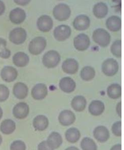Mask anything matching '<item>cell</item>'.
I'll return each mask as SVG.
<instances>
[{
  "label": "cell",
  "mask_w": 124,
  "mask_h": 150,
  "mask_svg": "<svg viewBox=\"0 0 124 150\" xmlns=\"http://www.w3.org/2000/svg\"><path fill=\"white\" fill-rule=\"evenodd\" d=\"M105 107L101 101L95 100L91 103L89 106V111L93 116H99L104 111Z\"/></svg>",
  "instance_id": "23"
},
{
  "label": "cell",
  "mask_w": 124,
  "mask_h": 150,
  "mask_svg": "<svg viewBox=\"0 0 124 150\" xmlns=\"http://www.w3.org/2000/svg\"><path fill=\"white\" fill-rule=\"evenodd\" d=\"M71 28L67 25H60L54 30V36L58 41H63L68 39L71 35Z\"/></svg>",
  "instance_id": "7"
},
{
  "label": "cell",
  "mask_w": 124,
  "mask_h": 150,
  "mask_svg": "<svg viewBox=\"0 0 124 150\" xmlns=\"http://www.w3.org/2000/svg\"><path fill=\"white\" fill-rule=\"evenodd\" d=\"M116 110H117V112L118 114V116L121 117V102H120L118 103Z\"/></svg>",
  "instance_id": "40"
},
{
  "label": "cell",
  "mask_w": 124,
  "mask_h": 150,
  "mask_svg": "<svg viewBox=\"0 0 124 150\" xmlns=\"http://www.w3.org/2000/svg\"><path fill=\"white\" fill-rule=\"evenodd\" d=\"M94 137L100 143H105L109 139V132L107 128L104 126H98L93 131Z\"/></svg>",
  "instance_id": "16"
},
{
  "label": "cell",
  "mask_w": 124,
  "mask_h": 150,
  "mask_svg": "<svg viewBox=\"0 0 124 150\" xmlns=\"http://www.w3.org/2000/svg\"><path fill=\"white\" fill-rule=\"evenodd\" d=\"M3 110H2V108L0 107V119L2 118V116H3Z\"/></svg>",
  "instance_id": "43"
},
{
  "label": "cell",
  "mask_w": 124,
  "mask_h": 150,
  "mask_svg": "<svg viewBox=\"0 0 124 150\" xmlns=\"http://www.w3.org/2000/svg\"><path fill=\"white\" fill-rule=\"evenodd\" d=\"M27 37L26 30L22 28H14L9 34V40L13 43L19 45L25 42Z\"/></svg>",
  "instance_id": "5"
},
{
  "label": "cell",
  "mask_w": 124,
  "mask_h": 150,
  "mask_svg": "<svg viewBox=\"0 0 124 150\" xmlns=\"http://www.w3.org/2000/svg\"><path fill=\"white\" fill-rule=\"evenodd\" d=\"M18 72L15 68L11 66H6L1 71V77L6 82H12L17 78Z\"/></svg>",
  "instance_id": "10"
},
{
  "label": "cell",
  "mask_w": 124,
  "mask_h": 150,
  "mask_svg": "<svg viewBox=\"0 0 124 150\" xmlns=\"http://www.w3.org/2000/svg\"><path fill=\"white\" fill-rule=\"evenodd\" d=\"M121 19L118 16H111L107 19L106 25L107 28L112 32H117L121 28Z\"/></svg>",
  "instance_id": "25"
},
{
  "label": "cell",
  "mask_w": 124,
  "mask_h": 150,
  "mask_svg": "<svg viewBox=\"0 0 124 150\" xmlns=\"http://www.w3.org/2000/svg\"><path fill=\"white\" fill-rule=\"evenodd\" d=\"M58 120L62 125L64 126L70 125L75 121V115L72 111L66 110L59 114Z\"/></svg>",
  "instance_id": "13"
},
{
  "label": "cell",
  "mask_w": 124,
  "mask_h": 150,
  "mask_svg": "<svg viewBox=\"0 0 124 150\" xmlns=\"http://www.w3.org/2000/svg\"><path fill=\"white\" fill-rule=\"evenodd\" d=\"M62 141V137L58 132H52L48 137L47 143L50 147L54 150L60 147Z\"/></svg>",
  "instance_id": "21"
},
{
  "label": "cell",
  "mask_w": 124,
  "mask_h": 150,
  "mask_svg": "<svg viewBox=\"0 0 124 150\" xmlns=\"http://www.w3.org/2000/svg\"><path fill=\"white\" fill-rule=\"evenodd\" d=\"M49 125V120L44 115H38L33 120V126L37 131H44Z\"/></svg>",
  "instance_id": "20"
},
{
  "label": "cell",
  "mask_w": 124,
  "mask_h": 150,
  "mask_svg": "<svg viewBox=\"0 0 124 150\" xmlns=\"http://www.w3.org/2000/svg\"><path fill=\"white\" fill-rule=\"evenodd\" d=\"M93 39L100 46L106 47L110 43L111 35L104 29L97 28L93 32Z\"/></svg>",
  "instance_id": "1"
},
{
  "label": "cell",
  "mask_w": 124,
  "mask_h": 150,
  "mask_svg": "<svg viewBox=\"0 0 124 150\" xmlns=\"http://www.w3.org/2000/svg\"><path fill=\"white\" fill-rule=\"evenodd\" d=\"M16 129L15 122L11 119H6L0 125V130L4 134L8 135L13 133Z\"/></svg>",
  "instance_id": "26"
},
{
  "label": "cell",
  "mask_w": 124,
  "mask_h": 150,
  "mask_svg": "<svg viewBox=\"0 0 124 150\" xmlns=\"http://www.w3.org/2000/svg\"><path fill=\"white\" fill-rule=\"evenodd\" d=\"M9 90L7 87L0 84V103L6 101L9 98Z\"/></svg>",
  "instance_id": "34"
},
{
  "label": "cell",
  "mask_w": 124,
  "mask_h": 150,
  "mask_svg": "<svg viewBox=\"0 0 124 150\" xmlns=\"http://www.w3.org/2000/svg\"><path fill=\"white\" fill-rule=\"evenodd\" d=\"M107 95L113 99H117L120 98L122 95V88L118 84L111 85L107 89Z\"/></svg>",
  "instance_id": "29"
},
{
  "label": "cell",
  "mask_w": 124,
  "mask_h": 150,
  "mask_svg": "<svg viewBox=\"0 0 124 150\" xmlns=\"http://www.w3.org/2000/svg\"><path fill=\"white\" fill-rule=\"evenodd\" d=\"M7 41L6 40L0 38V57L7 59L11 56V51L6 48Z\"/></svg>",
  "instance_id": "32"
},
{
  "label": "cell",
  "mask_w": 124,
  "mask_h": 150,
  "mask_svg": "<svg viewBox=\"0 0 124 150\" xmlns=\"http://www.w3.org/2000/svg\"><path fill=\"white\" fill-rule=\"evenodd\" d=\"M42 61L44 65L47 68H54L60 62V54L56 51H49L44 55Z\"/></svg>",
  "instance_id": "3"
},
{
  "label": "cell",
  "mask_w": 124,
  "mask_h": 150,
  "mask_svg": "<svg viewBox=\"0 0 124 150\" xmlns=\"http://www.w3.org/2000/svg\"><path fill=\"white\" fill-rule=\"evenodd\" d=\"M121 46H122V42L120 40H118L115 41L113 44L111 45V52L115 56L117 57H120L122 56V51H121Z\"/></svg>",
  "instance_id": "33"
},
{
  "label": "cell",
  "mask_w": 124,
  "mask_h": 150,
  "mask_svg": "<svg viewBox=\"0 0 124 150\" xmlns=\"http://www.w3.org/2000/svg\"><path fill=\"white\" fill-rule=\"evenodd\" d=\"M37 25L41 31L47 32L52 28L53 22L50 16L47 15H42L38 18Z\"/></svg>",
  "instance_id": "11"
},
{
  "label": "cell",
  "mask_w": 124,
  "mask_h": 150,
  "mask_svg": "<svg viewBox=\"0 0 124 150\" xmlns=\"http://www.w3.org/2000/svg\"><path fill=\"white\" fill-rule=\"evenodd\" d=\"M46 45L47 41L44 38L37 37L30 41L28 46V50L32 54H39L43 51Z\"/></svg>",
  "instance_id": "2"
},
{
  "label": "cell",
  "mask_w": 124,
  "mask_h": 150,
  "mask_svg": "<svg viewBox=\"0 0 124 150\" xmlns=\"http://www.w3.org/2000/svg\"><path fill=\"white\" fill-rule=\"evenodd\" d=\"M90 41L88 36L85 34H80L76 36L73 40V44L78 50L84 51L88 48Z\"/></svg>",
  "instance_id": "8"
},
{
  "label": "cell",
  "mask_w": 124,
  "mask_h": 150,
  "mask_svg": "<svg viewBox=\"0 0 124 150\" xmlns=\"http://www.w3.org/2000/svg\"><path fill=\"white\" fill-rule=\"evenodd\" d=\"M81 77L85 81H89L94 78L95 76V71L94 68L90 66H86L82 69Z\"/></svg>",
  "instance_id": "30"
},
{
  "label": "cell",
  "mask_w": 124,
  "mask_h": 150,
  "mask_svg": "<svg viewBox=\"0 0 124 150\" xmlns=\"http://www.w3.org/2000/svg\"><path fill=\"white\" fill-rule=\"evenodd\" d=\"M13 92L14 95L17 98L23 100L27 96L28 88L25 83L17 82L13 87Z\"/></svg>",
  "instance_id": "18"
},
{
  "label": "cell",
  "mask_w": 124,
  "mask_h": 150,
  "mask_svg": "<svg viewBox=\"0 0 124 150\" xmlns=\"http://www.w3.org/2000/svg\"><path fill=\"white\" fill-rule=\"evenodd\" d=\"M81 146L83 150H97V146L92 139L85 137L81 141Z\"/></svg>",
  "instance_id": "31"
},
{
  "label": "cell",
  "mask_w": 124,
  "mask_h": 150,
  "mask_svg": "<svg viewBox=\"0 0 124 150\" xmlns=\"http://www.w3.org/2000/svg\"><path fill=\"white\" fill-rule=\"evenodd\" d=\"M87 100L83 96H76L72 100L71 105L74 110L77 112H82L86 108Z\"/></svg>",
  "instance_id": "24"
},
{
  "label": "cell",
  "mask_w": 124,
  "mask_h": 150,
  "mask_svg": "<svg viewBox=\"0 0 124 150\" xmlns=\"http://www.w3.org/2000/svg\"><path fill=\"white\" fill-rule=\"evenodd\" d=\"M90 20L86 15L81 14L75 17L73 22L74 28L78 30H86L90 26Z\"/></svg>",
  "instance_id": "12"
},
{
  "label": "cell",
  "mask_w": 124,
  "mask_h": 150,
  "mask_svg": "<svg viewBox=\"0 0 124 150\" xmlns=\"http://www.w3.org/2000/svg\"><path fill=\"white\" fill-rule=\"evenodd\" d=\"M118 69V63L113 58H108L102 64V71L107 76H113L116 74Z\"/></svg>",
  "instance_id": "6"
},
{
  "label": "cell",
  "mask_w": 124,
  "mask_h": 150,
  "mask_svg": "<svg viewBox=\"0 0 124 150\" xmlns=\"http://www.w3.org/2000/svg\"><path fill=\"white\" fill-rule=\"evenodd\" d=\"M48 89L45 84L39 83L36 84L32 90V96L36 100H42L47 96Z\"/></svg>",
  "instance_id": "14"
},
{
  "label": "cell",
  "mask_w": 124,
  "mask_h": 150,
  "mask_svg": "<svg viewBox=\"0 0 124 150\" xmlns=\"http://www.w3.org/2000/svg\"><path fill=\"white\" fill-rule=\"evenodd\" d=\"M29 112V106L24 102H20L17 103L13 108V115L18 119L25 118L28 116Z\"/></svg>",
  "instance_id": "9"
},
{
  "label": "cell",
  "mask_w": 124,
  "mask_h": 150,
  "mask_svg": "<svg viewBox=\"0 0 124 150\" xmlns=\"http://www.w3.org/2000/svg\"><path fill=\"white\" fill-rule=\"evenodd\" d=\"M30 58L27 54L23 52H18L13 56V62L18 67H24L27 65Z\"/></svg>",
  "instance_id": "22"
},
{
  "label": "cell",
  "mask_w": 124,
  "mask_h": 150,
  "mask_svg": "<svg viewBox=\"0 0 124 150\" xmlns=\"http://www.w3.org/2000/svg\"><path fill=\"white\" fill-rule=\"evenodd\" d=\"M5 10V5L4 2L0 1V16L4 13Z\"/></svg>",
  "instance_id": "39"
},
{
  "label": "cell",
  "mask_w": 124,
  "mask_h": 150,
  "mask_svg": "<svg viewBox=\"0 0 124 150\" xmlns=\"http://www.w3.org/2000/svg\"><path fill=\"white\" fill-rule=\"evenodd\" d=\"M9 18L12 23L15 24H20L25 21L26 13L24 10L20 8H16L10 12Z\"/></svg>",
  "instance_id": "15"
},
{
  "label": "cell",
  "mask_w": 124,
  "mask_h": 150,
  "mask_svg": "<svg viewBox=\"0 0 124 150\" xmlns=\"http://www.w3.org/2000/svg\"><path fill=\"white\" fill-rule=\"evenodd\" d=\"M65 150H80L79 149L76 148L75 146H70L68 148L66 149Z\"/></svg>",
  "instance_id": "42"
},
{
  "label": "cell",
  "mask_w": 124,
  "mask_h": 150,
  "mask_svg": "<svg viewBox=\"0 0 124 150\" xmlns=\"http://www.w3.org/2000/svg\"><path fill=\"white\" fill-rule=\"evenodd\" d=\"M55 18L59 21H64L70 17L71 10L68 5L60 3L55 6L53 11Z\"/></svg>",
  "instance_id": "4"
},
{
  "label": "cell",
  "mask_w": 124,
  "mask_h": 150,
  "mask_svg": "<svg viewBox=\"0 0 124 150\" xmlns=\"http://www.w3.org/2000/svg\"><path fill=\"white\" fill-rule=\"evenodd\" d=\"M2 141H3V139H2V136L0 134V145L2 144Z\"/></svg>",
  "instance_id": "44"
},
{
  "label": "cell",
  "mask_w": 124,
  "mask_h": 150,
  "mask_svg": "<svg viewBox=\"0 0 124 150\" xmlns=\"http://www.w3.org/2000/svg\"><path fill=\"white\" fill-rule=\"evenodd\" d=\"M76 84L73 79L70 77L63 78L59 82V87L66 93H70L75 89Z\"/></svg>",
  "instance_id": "19"
},
{
  "label": "cell",
  "mask_w": 124,
  "mask_h": 150,
  "mask_svg": "<svg viewBox=\"0 0 124 150\" xmlns=\"http://www.w3.org/2000/svg\"><path fill=\"white\" fill-rule=\"evenodd\" d=\"M111 150H122V146L120 144H116L111 148Z\"/></svg>",
  "instance_id": "41"
},
{
  "label": "cell",
  "mask_w": 124,
  "mask_h": 150,
  "mask_svg": "<svg viewBox=\"0 0 124 150\" xmlns=\"http://www.w3.org/2000/svg\"><path fill=\"white\" fill-rule=\"evenodd\" d=\"M93 11L96 17L102 18L107 15L108 8L107 5L104 2H99L94 5Z\"/></svg>",
  "instance_id": "27"
},
{
  "label": "cell",
  "mask_w": 124,
  "mask_h": 150,
  "mask_svg": "<svg viewBox=\"0 0 124 150\" xmlns=\"http://www.w3.org/2000/svg\"><path fill=\"white\" fill-rule=\"evenodd\" d=\"M66 139L70 143H75L81 137V133L76 128H70L66 132Z\"/></svg>",
  "instance_id": "28"
},
{
  "label": "cell",
  "mask_w": 124,
  "mask_h": 150,
  "mask_svg": "<svg viewBox=\"0 0 124 150\" xmlns=\"http://www.w3.org/2000/svg\"><path fill=\"white\" fill-rule=\"evenodd\" d=\"M63 71L68 74H75L79 69V63L73 58H68L63 62Z\"/></svg>",
  "instance_id": "17"
},
{
  "label": "cell",
  "mask_w": 124,
  "mask_h": 150,
  "mask_svg": "<svg viewBox=\"0 0 124 150\" xmlns=\"http://www.w3.org/2000/svg\"><path fill=\"white\" fill-rule=\"evenodd\" d=\"M14 2H15V3L19 5H21V6H25L26 5L30 2V1H28V0H16V1H14Z\"/></svg>",
  "instance_id": "38"
},
{
  "label": "cell",
  "mask_w": 124,
  "mask_h": 150,
  "mask_svg": "<svg viewBox=\"0 0 124 150\" xmlns=\"http://www.w3.org/2000/svg\"><path fill=\"white\" fill-rule=\"evenodd\" d=\"M26 145L22 141H14L10 146V150H25Z\"/></svg>",
  "instance_id": "35"
},
{
  "label": "cell",
  "mask_w": 124,
  "mask_h": 150,
  "mask_svg": "<svg viewBox=\"0 0 124 150\" xmlns=\"http://www.w3.org/2000/svg\"><path fill=\"white\" fill-rule=\"evenodd\" d=\"M113 133L117 137H121L122 135V123L121 121L115 122L111 128Z\"/></svg>",
  "instance_id": "36"
},
{
  "label": "cell",
  "mask_w": 124,
  "mask_h": 150,
  "mask_svg": "<svg viewBox=\"0 0 124 150\" xmlns=\"http://www.w3.org/2000/svg\"><path fill=\"white\" fill-rule=\"evenodd\" d=\"M38 150H54L49 146L47 141H43L38 145Z\"/></svg>",
  "instance_id": "37"
}]
</instances>
